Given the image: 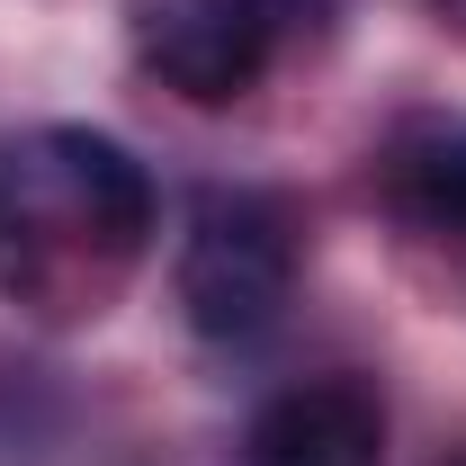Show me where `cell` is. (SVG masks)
<instances>
[{
    "instance_id": "obj_4",
    "label": "cell",
    "mask_w": 466,
    "mask_h": 466,
    "mask_svg": "<svg viewBox=\"0 0 466 466\" xmlns=\"http://www.w3.org/2000/svg\"><path fill=\"white\" fill-rule=\"evenodd\" d=\"M242 466H386V395L368 377H305L251 412Z\"/></svg>"
},
{
    "instance_id": "obj_2",
    "label": "cell",
    "mask_w": 466,
    "mask_h": 466,
    "mask_svg": "<svg viewBox=\"0 0 466 466\" xmlns=\"http://www.w3.org/2000/svg\"><path fill=\"white\" fill-rule=\"evenodd\" d=\"M296 260H305V233L296 207L269 188H207L188 242H179V314L198 341H260L296 296Z\"/></svg>"
},
{
    "instance_id": "obj_6",
    "label": "cell",
    "mask_w": 466,
    "mask_h": 466,
    "mask_svg": "<svg viewBox=\"0 0 466 466\" xmlns=\"http://www.w3.org/2000/svg\"><path fill=\"white\" fill-rule=\"evenodd\" d=\"M431 9H440V18H449V27L466 36V0H431Z\"/></svg>"
},
{
    "instance_id": "obj_1",
    "label": "cell",
    "mask_w": 466,
    "mask_h": 466,
    "mask_svg": "<svg viewBox=\"0 0 466 466\" xmlns=\"http://www.w3.org/2000/svg\"><path fill=\"white\" fill-rule=\"evenodd\" d=\"M153 251V171L99 126H27L0 144V305L72 332L99 323Z\"/></svg>"
},
{
    "instance_id": "obj_7",
    "label": "cell",
    "mask_w": 466,
    "mask_h": 466,
    "mask_svg": "<svg viewBox=\"0 0 466 466\" xmlns=\"http://www.w3.org/2000/svg\"><path fill=\"white\" fill-rule=\"evenodd\" d=\"M458 466H466V458H458Z\"/></svg>"
},
{
    "instance_id": "obj_5",
    "label": "cell",
    "mask_w": 466,
    "mask_h": 466,
    "mask_svg": "<svg viewBox=\"0 0 466 466\" xmlns=\"http://www.w3.org/2000/svg\"><path fill=\"white\" fill-rule=\"evenodd\" d=\"M386 207L421 233H466V126H412L386 153Z\"/></svg>"
},
{
    "instance_id": "obj_3",
    "label": "cell",
    "mask_w": 466,
    "mask_h": 466,
    "mask_svg": "<svg viewBox=\"0 0 466 466\" xmlns=\"http://www.w3.org/2000/svg\"><path fill=\"white\" fill-rule=\"evenodd\" d=\"M323 9L332 0H126V46L171 99L233 108L269 81L296 36L323 27Z\"/></svg>"
}]
</instances>
